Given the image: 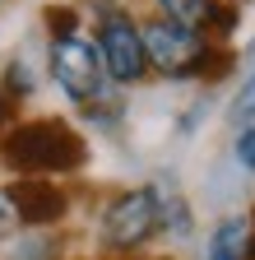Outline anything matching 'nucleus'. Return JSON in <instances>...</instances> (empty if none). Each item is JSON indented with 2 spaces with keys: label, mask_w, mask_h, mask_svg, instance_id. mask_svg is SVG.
I'll return each instance as SVG.
<instances>
[{
  "label": "nucleus",
  "mask_w": 255,
  "mask_h": 260,
  "mask_svg": "<svg viewBox=\"0 0 255 260\" xmlns=\"http://www.w3.org/2000/svg\"><path fill=\"white\" fill-rule=\"evenodd\" d=\"M88 158V144L75 125L42 116V121H14L0 135V162L19 177H65L79 172Z\"/></svg>",
  "instance_id": "nucleus-1"
},
{
  "label": "nucleus",
  "mask_w": 255,
  "mask_h": 260,
  "mask_svg": "<svg viewBox=\"0 0 255 260\" xmlns=\"http://www.w3.org/2000/svg\"><path fill=\"white\" fill-rule=\"evenodd\" d=\"M144 32V56H149V75L163 79H218L232 70V51L213 42L200 28H181L172 19H139Z\"/></svg>",
  "instance_id": "nucleus-2"
},
{
  "label": "nucleus",
  "mask_w": 255,
  "mask_h": 260,
  "mask_svg": "<svg viewBox=\"0 0 255 260\" xmlns=\"http://www.w3.org/2000/svg\"><path fill=\"white\" fill-rule=\"evenodd\" d=\"M153 237H163V190L158 181L149 186H125L98 214V242L107 255L125 260V255H144V246Z\"/></svg>",
  "instance_id": "nucleus-3"
},
{
  "label": "nucleus",
  "mask_w": 255,
  "mask_h": 260,
  "mask_svg": "<svg viewBox=\"0 0 255 260\" xmlns=\"http://www.w3.org/2000/svg\"><path fill=\"white\" fill-rule=\"evenodd\" d=\"M47 70H51L56 88L65 93L79 112H84V107H93V103H107V98H112V79H107V70H102L98 42H93L84 28L51 38V47H47Z\"/></svg>",
  "instance_id": "nucleus-4"
},
{
  "label": "nucleus",
  "mask_w": 255,
  "mask_h": 260,
  "mask_svg": "<svg viewBox=\"0 0 255 260\" xmlns=\"http://www.w3.org/2000/svg\"><path fill=\"white\" fill-rule=\"evenodd\" d=\"M93 42H98V56H102V70L112 79V88H135L149 79V56H144V32H139V19L130 10H107L93 19Z\"/></svg>",
  "instance_id": "nucleus-5"
},
{
  "label": "nucleus",
  "mask_w": 255,
  "mask_h": 260,
  "mask_svg": "<svg viewBox=\"0 0 255 260\" xmlns=\"http://www.w3.org/2000/svg\"><path fill=\"white\" fill-rule=\"evenodd\" d=\"M0 190H5L19 228H51L70 214V195L56 186V177H14Z\"/></svg>",
  "instance_id": "nucleus-6"
},
{
  "label": "nucleus",
  "mask_w": 255,
  "mask_h": 260,
  "mask_svg": "<svg viewBox=\"0 0 255 260\" xmlns=\"http://www.w3.org/2000/svg\"><path fill=\"white\" fill-rule=\"evenodd\" d=\"M250 251H255V209H237L209 228L200 260H250Z\"/></svg>",
  "instance_id": "nucleus-7"
},
{
  "label": "nucleus",
  "mask_w": 255,
  "mask_h": 260,
  "mask_svg": "<svg viewBox=\"0 0 255 260\" xmlns=\"http://www.w3.org/2000/svg\"><path fill=\"white\" fill-rule=\"evenodd\" d=\"M218 5H223V0H153L158 19H172L181 28H200V32H209Z\"/></svg>",
  "instance_id": "nucleus-8"
},
{
  "label": "nucleus",
  "mask_w": 255,
  "mask_h": 260,
  "mask_svg": "<svg viewBox=\"0 0 255 260\" xmlns=\"http://www.w3.org/2000/svg\"><path fill=\"white\" fill-rule=\"evenodd\" d=\"M158 190H163V233H167V237H190L195 214H190L186 195H181L172 181H158Z\"/></svg>",
  "instance_id": "nucleus-9"
},
{
  "label": "nucleus",
  "mask_w": 255,
  "mask_h": 260,
  "mask_svg": "<svg viewBox=\"0 0 255 260\" xmlns=\"http://www.w3.org/2000/svg\"><path fill=\"white\" fill-rule=\"evenodd\" d=\"M10 260H60V242L47 237V228H23V237L10 246Z\"/></svg>",
  "instance_id": "nucleus-10"
},
{
  "label": "nucleus",
  "mask_w": 255,
  "mask_h": 260,
  "mask_svg": "<svg viewBox=\"0 0 255 260\" xmlns=\"http://www.w3.org/2000/svg\"><path fill=\"white\" fill-rule=\"evenodd\" d=\"M228 121H232V130H241V125H255V65L246 70V79H241V88H237V98H232Z\"/></svg>",
  "instance_id": "nucleus-11"
},
{
  "label": "nucleus",
  "mask_w": 255,
  "mask_h": 260,
  "mask_svg": "<svg viewBox=\"0 0 255 260\" xmlns=\"http://www.w3.org/2000/svg\"><path fill=\"white\" fill-rule=\"evenodd\" d=\"M232 162H237L246 177H255V125H241V130H237V140H232Z\"/></svg>",
  "instance_id": "nucleus-12"
},
{
  "label": "nucleus",
  "mask_w": 255,
  "mask_h": 260,
  "mask_svg": "<svg viewBox=\"0 0 255 260\" xmlns=\"http://www.w3.org/2000/svg\"><path fill=\"white\" fill-rule=\"evenodd\" d=\"M75 28H79V10H75V5H51V10H47V32H51V38L75 32Z\"/></svg>",
  "instance_id": "nucleus-13"
},
{
  "label": "nucleus",
  "mask_w": 255,
  "mask_h": 260,
  "mask_svg": "<svg viewBox=\"0 0 255 260\" xmlns=\"http://www.w3.org/2000/svg\"><path fill=\"white\" fill-rule=\"evenodd\" d=\"M14 121H19V98L0 88V135H5V130H10Z\"/></svg>",
  "instance_id": "nucleus-14"
},
{
  "label": "nucleus",
  "mask_w": 255,
  "mask_h": 260,
  "mask_svg": "<svg viewBox=\"0 0 255 260\" xmlns=\"http://www.w3.org/2000/svg\"><path fill=\"white\" fill-rule=\"evenodd\" d=\"M250 260H255V251H250Z\"/></svg>",
  "instance_id": "nucleus-15"
},
{
  "label": "nucleus",
  "mask_w": 255,
  "mask_h": 260,
  "mask_svg": "<svg viewBox=\"0 0 255 260\" xmlns=\"http://www.w3.org/2000/svg\"><path fill=\"white\" fill-rule=\"evenodd\" d=\"M237 5H241V0H237Z\"/></svg>",
  "instance_id": "nucleus-16"
}]
</instances>
